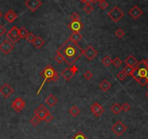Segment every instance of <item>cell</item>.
Returning a JSON list of instances; mask_svg holds the SVG:
<instances>
[{
  "mask_svg": "<svg viewBox=\"0 0 148 139\" xmlns=\"http://www.w3.org/2000/svg\"><path fill=\"white\" fill-rule=\"evenodd\" d=\"M83 51L84 50L78 45V44L74 43L68 39L64 42L62 46L59 47L56 53L62 57L64 61L67 64L73 66L78 58L83 55Z\"/></svg>",
  "mask_w": 148,
  "mask_h": 139,
  "instance_id": "6da1fadb",
  "label": "cell"
},
{
  "mask_svg": "<svg viewBox=\"0 0 148 139\" xmlns=\"http://www.w3.org/2000/svg\"><path fill=\"white\" fill-rule=\"evenodd\" d=\"M40 74L44 78V82H56L59 79L58 73L51 65H47L43 71H41Z\"/></svg>",
  "mask_w": 148,
  "mask_h": 139,
  "instance_id": "7a4b0ae2",
  "label": "cell"
},
{
  "mask_svg": "<svg viewBox=\"0 0 148 139\" xmlns=\"http://www.w3.org/2000/svg\"><path fill=\"white\" fill-rule=\"evenodd\" d=\"M107 15H108L115 23H118V22L124 17V13L122 10L119 8L118 7L115 6L113 8L111 9V11L107 13Z\"/></svg>",
  "mask_w": 148,
  "mask_h": 139,
  "instance_id": "3957f363",
  "label": "cell"
},
{
  "mask_svg": "<svg viewBox=\"0 0 148 139\" xmlns=\"http://www.w3.org/2000/svg\"><path fill=\"white\" fill-rule=\"evenodd\" d=\"M127 130V127L124 125L122 122L118 121L116 122L112 127H111V130L114 134H116L118 137L122 136Z\"/></svg>",
  "mask_w": 148,
  "mask_h": 139,
  "instance_id": "277c9868",
  "label": "cell"
},
{
  "mask_svg": "<svg viewBox=\"0 0 148 139\" xmlns=\"http://www.w3.org/2000/svg\"><path fill=\"white\" fill-rule=\"evenodd\" d=\"M131 76L135 79L136 81H138L141 77H147L148 78V68L138 69L137 67L134 68Z\"/></svg>",
  "mask_w": 148,
  "mask_h": 139,
  "instance_id": "5b68a950",
  "label": "cell"
},
{
  "mask_svg": "<svg viewBox=\"0 0 148 139\" xmlns=\"http://www.w3.org/2000/svg\"><path fill=\"white\" fill-rule=\"evenodd\" d=\"M78 70V67L74 65V66H71V67H70L65 68V69L62 71L61 74H62V76H63L64 79H65L66 81H69V80L71 79V78L76 74Z\"/></svg>",
  "mask_w": 148,
  "mask_h": 139,
  "instance_id": "8992f818",
  "label": "cell"
},
{
  "mask_svg": "<svg viewBox=\"0 0 148 139\" xmlns=\"http://www.w3.org/2000/svg\"><path fill=\"white\" fill-rule=\"evenodd\" d=\"M14 49V45L8 39H5L0 44V50L5 55H8Z\"/></svg>",
  "mask_w": 148,
  "mask_h": 139,
  "instance_id": "52a82bcc",
  "label": "cell"
},
{
  "mask_svg": "<svg viewBox=\"0 0 148 139\" xmlns=\"http://www.w3.org/2000/svg\"><path fill=\"white\" fill-rule=\"evenodd\" d=\"M41 5L42 2L40 0H26L25 2V5L33 13H34L38 8H39Z\"/></svg>",
  "mask_w": 148,
  "mask_h": 139,
  "instance_id": "ba28073f",
  "label": "cell"
},
{
  "mask_svg": "<svg viewBox=\"0 0 148 139\" xmlns=\"http://www.w3.org/2000/svg\"><path fill=\"white\" fill-rule=\"evenodd\" d=\"M26 106V102L22 99V98H17L12 103V108L16 112H20Z\"/></svg>",
  "mask_w": 148,
  "mask_h": 139,
  "instance_id": "9c48e42d",
  "label": "cell"
},
{
  "mask_svg": "<svg viewBox=\"0 0 148 139\" xmlns=\"http://www.w3.org/2000/svg\"><path fill=\"white\" fill-rule=\"evenodd\" d=\"M90 110L96 117L100 116L105 112L104 108L97 102H95L91 104V106H90Z\"/></svg>",
  "mask_w": 148,
  "mask_h": 139,
  "instance_id": "30bf717a",
  "label": "cell"
},
{
  "mask_svg": "<svg viewBox=\"0 0 148 139\" xmlns=\"http://www.w3.org/2000/svg\"><path fill=\"white\" fill-rule=\"evenodd\" d=\"M14 92L12 87L9 84H4L0 87V94L5 98H8Z\"/></svg>",
  "mask_w": 148,
  "mask_h": 139,
  "instance_id": "8fae6325",
  "label": "cell"
},
{
  "mask_svg": "<svg viewBox=\"0 0 148 139\" xmlns=\"http://www.w3.org/2000/svg\"><path fill=\"white\" fill-rule=\"evenodd\" d=\"M83 54L89 61H92L98 55V52L92 46H88L87 48L83 51Z\"/></svg>",
  "mask_w": 148,
  "mask_h": 139,
  "instance_id": "7c38bea8",
  "label": "cell"
},
{
  "mask_svg": "<svg viewBox=\"0 0 148 139\" xmlns=\"http://www.w3.org/2000/svg\"><path fill=\"white\" fill-rule=\"evenodd\" d=\"M49 112L48 109L44 106L43 104H41L39 106L38 108H36L34 111V114L36 115V116H38L39 118V120L42 121V120H44V118H45V116L47 115V114Z\"/></svg>",
  "mask_w": 148,
  "mask_h": 139,
  "instance_id": "4fadbf2b",
  "label": "cell"
},
{
  "mask_svg": "<svg viewBox=\"0 0 148 139\" xmlns=\"http://www.w3.org/2000/svg\"><path fill=\"white\" fill-rule=\"evenodd\" d=\"M68 27L73 32H80L83 29L84 24L80 21H72L70 23H68Z\"/></svg>",
  "mask_w": 148,
  "mask_h": 139,
  "instance_id": "5bb4252c",
  "label": "cell"
},
{
  "mask_svg": "<svg viewBox=\"0 0 148 139\" xmlns=\"http://www.w3.org/2000/svg\"><path fill=\"white\" fill-rule=\"evenodd\" d=\"M129 14L132 18L137 20L138 18H139L140 16L143 14V12H142V10L137 5H134L129 11Z\"/></svg>",
  "mask_w": 148,
  "mask_h": 139,
  "instance_id": "9a60e30c",
  "label": "cell"
},
{
  "mask_svg": "<svg viewBox=\"0 0 148 139\" xmlns=\"http://www.w3.org/2000/svg\"><path fill=\"white\" fill-rule=\"evenodd\" d=\"M124 63H126V66H129V67L134 68L137 65V63H138V61L137 60V58L134 56V55H130L124 60Z\"/></svg>",
  "mask_w": 148,
  "mask_h": 139,
  "instance_id": "2e32d148",
  "label": "cell"
},
{
  "mask_svg": "<svg viewBox=\"0 0 148 139\" xmlns=\"http://www.w3.org/2000/svg\"><path fill=\"white\" fill-rule=\"evenodd\" d=\"M18 18V15L14 12V10H10L5 14V18L9 23H12Z\"/></svg>",
  "mask_w": 148,
  "mask_h": 139,
  "instance_id": "e0dca14e",
  "label": "cell"
},
{
  "mask_svg": "<svg viewBox=\"0 0 148 139\" xmlns=\"http://www.w3.org/2000/svg\"><path fill=\"white\" fill-rule=\"evenodd\" d=\"M58 102L57 98L55 96L52 95V94H49V96L47 97L45 99V103L49 106V107H53Z\"/></svg>",
  "mask_w": 148,
  "mask_h": 139,
  "instance_id": "ac0fdd59",
  "label": "cell"
},
{
  "mask_svg": "<svg viewBox=\"0 0 148 139\" xmlns=\"http://www.w3.org/2000/svg\"><path fill=\"white\" fill-rule=\"evenodd\" d=\"M99 87H100V89L103 91L107 92V91H108L111 89V84L108 82L107 79H103V81L99 83Z\"/></svg>",
  "mask_w": 148,
  "mask_h": 139,
  "instance_id": "d6986e66",
  "label": "cell"
},
{
  "mask_svg": "<svg viewBox=\"0 0 148 139\" xmlns=\"http://www.w3.org/2000/svg\"><path fill=\"white\" fill-rule=\"evenodd\" d=\"M82 38H83V37H82V35L80 34L79 32H73V34L70 35L69 39H70L73 42L77 44L80 40H81V39H82Z\"/></svg>",
  "mask_w": 148,
  "mask_h": 139,
  "instance_id": "ffe728a7",
  "label": "cell"
},
{
  "mask_svg": "<svg viewBox=\"0 0 148 139\" xmlns=\"http://www.w3.org/2000/svg\"><path fill=\"white\" fill-rule=\"evenodd\" d=\"M9 34H10L11 36H12L13 37L18 38V39H20V32H19V29H18L16 26H14L10 29V31H8Z\"/></svg>",
  "mask_w": 148,
  "mask_h": 139,
  "instance_id": "44dd1931",
  "label": "cell"
},
{
  "mask_svg": "<svg viewBox=\"0 0 148 139\" xmlns=\"http://www.w3.org/2000/svg\"><path fill=\"white\" fill-rule=\"evenodd\" d=\"M45 44V41L40 37H36L34 42H33V45L35 46L37 49H40Z\"/></svg>",
  "mask_w": 148,
  "mask_h": 139,
  "instance_id": "7402d4cb",
  "label": "cell"
},
{
  "mask_svg": "<svg viewBox=\"0 0 148 139\" xmlns=\"http://www.w3.org/2000/svg\"><path fill=\"white\" fill-rule=\"evenodd\" d=\"M111 112H112L115 115H118L120 112H121V111H122L121 106H120L119 104H118V103L114 104L113 105L111 106Z\"/></svg>",
  "mask_w": 148,
  "mask_h": 139,
  "instance_id": "603a6c76",
  "label": "cell"
},
{
  "mask_svg": "<svg viewBox=\"0 0 148 139\" xmlns=\"http://www.w3.org/2000/svg\"><path fill=\"white\" fill-rule=\"evenodd\" d=\"M68 112H69V113H70V114L71 115V116L76 117V116H78V115H79L81 111H80V109L78 108V107L76 106L73 105V106H72L71 108H69Z\"/></svg>",
  "mask_w": 148,
  "mask_h": 139,
  "instance_id": "cb8c5ba5",
  "label": "cell"
},
{
  "mask_svg": "<svg viewBox=\"0 0 148 139\" xmlns=\"http://www.w3.org/2000/svg\"><path fill=\"white\" fill-rule=\"evenodd\" d=\"M102 63H103V64L104 65L105 67H109L112 63V60L111 58V57L108 56V55H106V56H105L104 58H103Z\"/></svg>",
  "mask_w": 148,
  "mask_h": 139,
  "instance_id": "d4e9b609",
  "label": "cell"
},
{
  "mask_svg": "<svg viewBox=\"0 0 148 139\" xmlns=\"http://www.w3.org/2000/svg\"><path fill=\"white\" fill-rule=\"evenodd\" d=\"M19 32H20V39H26V37H27L28 34H29L28 30H27L25 27L20 28V29H19Z\"/></svg>",
  "mask_w": 148,
  "mask_h": 139,
  "instance_id": "484cf974",
  "label": "cell"
},
{
  "mask_svg": "<svg viewBox=\"0 0 148 139\" xmlns=\"http://www.w3.org/2000/svg\"><path fill=\"white\" fill-rule=\"evenodd\" d=\"M40 122H41V120H39V117H38V116H36V115H35L34 116H33L32 118L31 119V120H30V123H31V125H32V126H34V127L37 126L39 123H40Z\"/></svg>",
  "mask_w": 148,
  "mask_h": 139,
  "instance_id": "4316f807",
  "label": "cell"
},
{
  "mask_svg": "<svg viewBox=\"0 0 148 139\" xmlns=\"http://www.w3.org/2000/svg\"><path fill=\"white\" fill-rule=\"evenodd\" d=\"M122 63H123V61H121V59H120L119 57H116L114 60H112V64H113V66L116 67V68H119V67L121 66Z\"/></svg>",
  "mask_w": 148,
  "mask_h": 139,
  "instance_id": "83f0119b",
  "label": "cell"
},
{
  "mask_svg": "<svg viewBox=\"0 0 148 139\" xmlns=\"http://www.w3.org/2000/svg\"><path fill=\"white\" fill-rule=\"evenodd\" d=\"M71 139H88V138L86 137L82 132L79 131L77 133H76L74 136L72 137Z\"/></svg>",
  "mask_w": 148,
  "mask_h": 139,
  "instance_id": "f1b7e54d",
  "label": "cell"
},
{
  "mask_svg": "<svg viewBox=\"0 0 148 139\" xmlns=\"http://www.w3.org/2000/svg\"><path fill=\"white\" fill-rule=\"evenodd\" d=\"M93 10H94V7H93V6H91V4H86V5L84 7V11L86 12L87 14L91 13Z\"/></svg>",
  "mask_w": 148,
  "mask_h": 139,
  "instance_id": "f546056e",
  "label": "cell"
},
{
  "mask_svg": "<svg viewBox=\"0 0 148 139\" xmlns=\"http://www.w3.org/2000/svg\"><path fill=\"white\" fill-rule=\"evenodd\" d=\"M6 37H7V39H8V40L10 41V42H12V44L17 43V42H18L20 39H18V38L13 37L12 36H11L10 34H9L8 33H7Z\"/></svg>",
  "mask_w": 148,
  "mask_h": 139,
  "instance_id": "4dcf8cb0",
  "label": "cell"
},
{
  "mask_svg": "<svg viewBox=\"0 0 148 139\" xmlns=\"http://www.w3.org/2000/svg\"><path fill=\"white\" fill-rule=\"evenodd\" d=\"M36 37L34 35V34H33V33L31 32H29V34H28V36L26 37V40L28 41V42H30V43H33V42H34V40L36 39Z\"/></svg>",
  "mask_w": 148,
  "mask_h": 139,
  "instance_id": "1f68e13d",
  "label": "cell"
},
{
  "mask_svg": "<svg viewBox=\"0 0 148 139\" xmlns=\"http://www.w3.org/2000/svg\"><path fill=\"white\" fill-rule=\"evenodd\" d=\"M115 35H116L118 38L120 39V38H123L124 36H125V32H124L123 29H118L117 31L115 32Z\"/></svg>",
  "mask_w": 148,
  "mask_h": 139,
  "instance_id": "d6a6232c",
  "label": "cell"
},
{
  "mask_svg": "<svg viewBox=\"0 0 148 139\" xmlns=\"http://www.w3.org/2000/svg\"><path fill=\"white\" fill-rule=\"evenodd\" d=\"M126 76H127L126 74L124 71H120V72L118 73V74H117V78L119 79V80H120V81H123V80H124Z\"/></svg>",
  "mask_w": 148,
  "mask_h": 139,
  "instance_id": "836d02e7",
  "label": "cell"
},
{
  "mask_svg": "<svg viewBox=\"0 0 148 139\" xmlns=\"http://www.w3.org/2000/svg\"><path fill=\"white\" fill-rule=\"evenodd\" d=\"M133 70H134L133 67H129V66H126V67L124 68V69H123V71H124L126 74L127 76H128V75H130L131 76Z\"/></svg>",
  "mask_w": 148,
  "mask_h": 139,
  "instance_id": "e575fe53",
  "label": "cell"
},
{
  "mask_svg": "<svg viewBox=\"0 0 148 139\" xmlns=\"http://www.w3.org/2000/svg\"><path fill=\"white\" fill-rule=\"evenodd\" d=\"M137 82L140 84L142 86H145L146 84H148V78L147 77H141L139 79Z\"/></svg>",
  "mask_w": 148,
  "mask_h": 139,
  "instance_id": "d590c367",
  "label": "cell"
},
{
  "mask_svg": "<svg viewBox=\"0 0 148 139\" xmlns=\"http://www.w3.org/2000/svg\"><path fill=\"white\" fill-rule=\"evenodd\" d=\"M84 78L86 80H90V79L93 77V74L91 71L88 70V71H86V72L84 74Z\"/></svg>",
  "mask_w": 148,
  "mask_h": 139,
  "instance_id": "8d00e7d4",
  "label": "cell"
},
{
  "mask_svg": "<svg viewBox=\"0 0 148 139\" xmlns=\"http://www.w3.org/2000/svg\"><path fill=\"white\" fill-rule=\"evenodd\" d=\"M121 108H122V111H124V112H127L130 110L131 106L128 103H124V104L121 106Z\"/></svg>",
  "mask_w": 148,
  "mask_h": 139,
  "instance_id": "74e56055",
  "label": "cell"
},
{
  "mask_svg": "<svg viewBox=\"0 0 148 139\" xmlns=\"http://www.w3.org/2000/svg\"><path fill=\"white\" fill-rule=\"evenodd\" d=\"M53 120V116H52V114H51L50 112H48L47 114V115L45 116V118H44V121L46 122L49 123V122H51L52 120Z\"/></svg>",
  "mask_w": 148,
  "mask_h": 139,
  "instance_id": "f35d334b",
  "label": "cell"
},
{
  "mask_svg": "<svg viewBox=\"0 0 148 139\" xmlns=\"http://www.w3.org/2000/svg\"><path fill=\"white\" fill-rule=\"evenodd\" d=\"M99 6L102 10H105L107 8V7H108V3L106 2L105 0L103 1V2H101L99 3Z\"/></svg>",
  "mask_w": 148,
  "mask_h": 139,
  "instance_id": "ab89813d",
  "label": "cell"
},
{
  "mask_svg": "<svg viewBox=\"0 0 148 139\" xmlns=\"http://www.w3.org/2000/svg\"><path fill=\"white\" fill-rule=\"evenodd\" d=\"M55 61L58 63H62V61H64L62 57L61 56L60 54L57 53H56V55H55Z\"/></svg>",
  "mask_w": 148,
  "mask_h": 139,
  "instance_id": "60d3db41",
  "label": "cell"
},
{
  "mask_svg": "<svg viewBox=\"0 0 148 139\" xmlns=\"http://www.w3.org/2000/svg\"><path fill=\"white\" fill-rule=\"evenodd\" d=\"M80 15L77 13H73V14L70 15V18L72 21H79L80 20Z\"/></svg>",
  "mask_w": 148,
  "mask_h": 139,
  "instance_id": "b9f144b4",
  "label": "cell"
},
{
  "mask_svg": "<svg viewBox=\"0 0 148 139\" xmlns=\"http://www.w3.org/2000/svg\"><path fill=\"white\" fill-rule=\"evenodd\" d=\"M6 33V29L3 26L0 25V37L3 36Z\"/></svg>",
  "mask_w": 148,
  "mask_h": 139,
  "instance_id": "7bdbcfd3",
  "label": "cell"
},
{
  "mask_svg": "<svg viewBox=\"0 0 148 139\" xmlns=\"http://www.w3.org/2000/svg\"><path fill=\"white\" fill-rule=\"evenodd\" d=\"M144 61H145V65H146V67L148 68V58H147V59H145V60Z\"/></svg>",
  "mask_w": 148,
  "mask_h": 139,
  "instance_id": "ee69618b",
  "label": "cell"
},
{
  "mask_svg": "<svg viewBox=\"0 0 148 139\" xmlns=\"http://www.w3.org/2000/svg\"><path fill=\"white\" fill-rule=\"evenodd\" d=\"M90 1H91V3H96L97 2V0H90Z\"/></svg>",
  "mask_w": 148,
  "mask_h": 139,
  "instance_id": "f6af8a7d",
  "label": "cell"
},
{
  "mask_svg": "<svg viewBox=\"0 0 148 139\" xmlns=\"http://www.w3.org/2000/svg\"><path fill=\"white\" fill-rule=\"evenodd\" d=\"M80 1H81L82 3H84V4H85V2H86V0H80Z\"/></svg>",
  "mask_w": 148,
  "mask_h": 139,
  "instance_id": "bcb514c9",
  "label": "cell"
},
{
  "mask_svg": "<svg viewBox=\"0 0 148 139\" xmlns=\"http://www.w3.org/2000/svg\"><path fill=\"white\" fill-rule=\"evenodd\" d=\"M2 13L1 11H0V18H2Z\"/></svg>",
  "mask_w": 148,
  "mask_h": 139,
  "instance_id": "7dc6e473",
  "label": "cell"
},
{
  "mask_svg": "<svg viewBox=\"0 0 148 139\" xmlns=\"http://www.w3.org/2000/svg\"><path fill=\"white\" fill-rule=\"evenodd\" d=\"M146 97L148 98V90L147 91V92H146Z\"/></svg>",
  "mask_w": 148,
  "mask_h": 139,
  "instance_id": "c3c4849f",
  "label": "cell"
},
{
  "mask_svg": "<svg viewBox=\"0 0 148 139\" xmlns=\"http://www.w3.org/2000/svg\"><path fill=\"white\" fill-rule=\"evenodd\" d=\"M103 1H104V0H97V2H103Z\"/></svg>",
  "mask_w": 148,
  "mask_h": 139,
  "instance_id": "681fc988",
  "label": "cell"
}]
</instances>
